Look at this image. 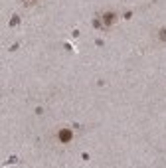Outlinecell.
<instances>
[{"label": "cell", "instance_id": "obj_4", "mask_svg": "<svg viewBox=\"0 0 166 168\" xmlns=\"http://www.w3.org/2000/svg\"><path fill=\"white\" fill-rule=\"evenodd\" d=\"M22 2H24V0H22ZM26 2H38V0H26Z\"/></svg>", "mask_w": 166, "mask_h": 168}, {"label": "cell", "instance_id": "obj_1", "mask_svg": "<svg viewBox=\"0 0 166 168\" xmlns=\"http://www.w3.org/2000/svg\"><path fill=\"white\" fill-rule=\"evenodd\" d=\"M117 22V14L115 12H105V14H101L97 20H95V26H97V28H109V26H113Z\"/></svg>", "mask_w": 166, "mask_h": 168}, {"label": "cell", "instance_id": "obj_2", "mask_svg": "<svg viewBox=\"0 0 166 168\" xmlns=\"http://www.w3.org/2000/svg\"><path fill=\"white\" fill-rule=\"evenodd\" d=\"M71 138H73V133H71V131H67V129H61L60 134H57V140H60V143H63V144L69 143Z\"/></svg>", "mask_w": 166, "mask_h": 168}, {"label": "cell", "instance_id": "obj_3", "mask_svg": "<svg viewBox=\"0 0 166 168\" xmlns=\"http://www.w3.org/2000/svg\"><path fill=\"white\" fill-rule=\"evenodd\" d=\"M158 34H160V36H158L160 40H162V42H166V28H162V30L158 32Z\"/></svg>", "mask_w": 166, "mask_h": 168}]
</instances>
